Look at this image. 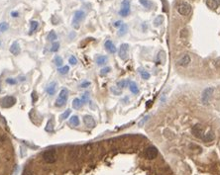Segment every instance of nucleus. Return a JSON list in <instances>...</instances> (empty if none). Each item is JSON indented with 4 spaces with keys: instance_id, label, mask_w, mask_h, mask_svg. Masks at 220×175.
I'll return each instance as SVG.
<instances>
[{
    "instance_id": "obj_5",
    "label": "nucleus",
    "mask_w": 220,
    "mask_h": 175,
    "mask_svg": "<svg viewBox=\"0 0 220 175\" xmlns=\"http://www.w3.org/2000/svg\"><path fill=\"white\" fill-rule=\"evenodd\" d=\"M0 102H1V106L3 108H10L13 105H15L16 98L13 96H6L2 98V99L0 100Z\"/></svg>"
},
{
    "instance_id": "obj_9",
    "label": "nucleus",
    "mask_w": 220,
    "mask_h": 175,
    "mask_svg": "<svg viewBox=\"0 0 220 175\" xmlns=\"http://www.w3.org/2000/svg\"><path fill=\"white\" fill-rule=\"evenodd\" d=\"M128 52H129V45L128 44H122L119 49V57L121 59H126L128 57Z\"/></svg>"
},
{
    "instance_id": "obj_40",
    "label": "nucleus",
    "mask_w": 220,
    "mask_h": 175,
    "mask_svg": "<svg viewBox=\"0 0 220 175\" xmlns=\"http://www.w3.org/2000/svg\"><path fill=\"white\" fill-rule=\"evenodd\" d=\"M148 118H149V117H148V116H147V117H145V118H144V119H143V120H142V121H141V122H140V123H139V126H140V127H142V126H143V125H144V124H145V122H146V121H147V120H148Z\"/></svg>"
},
{
    "instance_id": "obj_6",
    "label": "nucleus",
    "mask_w": 220,
    "mask_h": 175,
    "mask_svg": "<svg viewBox=\"0 0 220 175\" xmlns=\"http://www.w3.org/2000/svg\"><path fill=\"white\" fill-rule=\"evenodd\" d=\"M192 133L194 137H198V139H202L203 135H204V129H203L202 125L200 124H196L195 126L192 128Z\"/></svg>"
},
{
    "instance_id": "obj_38",
    "label": "nucleus",
    "mask_w": 220,
    "mask_h": 175,
    "mask_svg": "<svg viewBox=\"0 0 220 175\" xmlns=\"http://www.w3.org/2000/svg\"><path fill=\"white\" fill-rule=\"evenodd\" d=\"M32 100H33V102H36L37 100H38V95H37L36 91H33V93H32Z\"/></svg>"
},
{
    "instance_id": "obj_15",
    "label": "nucleus",
    "mask_w": 220,
    "mask_h": 175,
    "mask_svg": "<svg viewBox=\"0 0 220 175\" xmlns=\"http://www.w3.org/2000/svg\"><path fill=\"white\" fill-rule=\"evenodd\" d=\"M213 139H214V134H213V132L207 133L206 135H204V136L202 137V141H204V143H209V141H212Z\"/></svg>"
},
{
    "instance_id": "obj_7",
    "label": "nucleus",
    "mask_w": 220,
    "mask_h": 175,
    "mask_svg": "<svg viewBox=\"0 0 220 175\" xmlns=\"http://www.w3.org/2000/svg\"><path fill=\"white\" fill-rule=\"evenodd\" d=\"M130 13V0H123L122 8L119 11V14L123 17H126Z\"/></svg>"
},
{
    "instance_id": "obj_21",
    "label": "nucleus",
    "mask_w": 220,
    "mask_h": 175,
    "mask_svg": "<svg viewBox=\"0 0 220 175\" xmlns=\"http://www.w3.org/2000/svg\"><path fill=\"white\" fill-rule=\"evenodd\" d=\"M54 63H55L58 67H60V66H62L63 65V63H64L63 58L60 57V55H56L55 58H54Z\"/></svg>"
},
{
    "instance_id": "obj_16",
    "label": "nucleus",
    "mask_w": 220,
    "mask_h": 175,
    "mask_svg": "<svg viewBox=\"0 0 220 175\" xmlns=\"http://www.w3.org/2000/svg\"><path fill=\"white\" fill-rule=\"evenodd\" d=\"M83 105V103H82V99H80V98H76V99H74V101H72V107H74V109H80L82 108V106Z\"/></svg>"
},
{
    "instance_id": "obj_42",
    "label": "nucleus",
    "mask_w": 220,
    "mask_h": 175,
    "mask_svg": "<svg viewBox=\"0 0 220 175\" xmlns=\"http://www.w3.org/2000/svg\"><path fill=\"white\" fill-rule=\"evenodd\" d=\"M11 16H12V17H14V18H16V17H18V16H19V13H18V12H16V11H13L11 13Z\"/></svg>"
},
{
    "instance_id": "obj_43",
    "label": "nucleus",
    "mask_w": 220,
    "mask_h": 175,
    "mask_svg": "<svg viewBox=\"0 0 220 175\" xmlns=\"http://www.w3.org/2000/svg\"><path fill=\"white\" fill-rule=\"evenodd\" d=\"M122 24H123V23H122L121 21H117V22H115V24H114V26H115V27H121V26H122Z\"/></svg>"
},
{
    "instance_id": "obj_28",
    "label": "nucleus",
    "mask_w": 220,
    "mask_h": 175,
    "mask_svg": "<svg viewBox=\"0 0 220 175\" xmlns=\"http://www.w3.org/2000/svg\"><path fill=\"white\" fill-rule=\"evenodd\" d=\"M127 84H129V81L127 80H121V81H118L117 82V87L120 89L124 88V87L127 86Z\"/></svg>"
},
{
    "instance_id": "obj_1",
    "label": "nucleus",
    "mask_w": 220,
    "mask_h": 175,
    "mask_svg": "<svg viewBox=\"0 0 220 175\" xmlns=\"http://www.w3.org/2000/svg\"><path fill=\"white\" fill-rule=\"evenodd\" d=\"M175 10L178 38L188 55L196 50L203 71H220V0H176Z\"/></svg>"
},
{
    "instance_id": "obj_20",
    "label": "nucleus",
    "mask_w": 220,
    "mask_h": 175,
    "mask_svg": "<svg viewBox=\"0 0 220 175\" xmlns=\"http://www.w3.org/2000/svg\"><path fill=\"white\" fill-rule=\"evenodd\" d=\"M70 124L74 127H78L80 125V119H78V116H72L70 119Z\"/></svg>"
},
{
    "instance_id": "obj_34",
    "label": "nucleus",
    "mask_w": 220,
    "mask_h": 175,
    "mask_svg": "<svg viewBox=\"0 0 220 175\" xmlns=\"http://www.w3.org/2000/svg\"><path fill=\"white\" fill-rule=\"evenodd\" d=\"M110 70H111V68L108 67V66H107V67H104V68H102V69H101L100 74H101L102 76H104V75H106L107 73H109Z\"/></svg>"
},
{
    "instance_id": "obj_31",
    "label": "nucleus",
    "mask_w": 220,
    "mask_h": 175,
    "mask_svg": "<svg viewBox=\"0 0 220 175\" xmlns=\"http://www.w3.org/2000/svg\"><path fill=\"white\" fill-rule=\"evenodd\" d=\"M140 3L146 8H150L151 6H152V3H151L149 0H140Z\"/></svg>"
},
{
    "instance_id": "obj_27",
    "label": "nucleus",
    "mask_w": 220,
    "mask_h": 175,
    "mask_svg": "<svg viewBox=\"0 0 220 175\" xmlns=\"http://www.w3.org/2000/svg\"><path fill=\"white\" fill-rule=\"evenodd\" d=\"M9 29V25L7 22H2L0 23V32H5Z\"/></svg>"
},
{
    "instance_id": "obj_2",
    "label": "nucleus",
    "mask_w": 220,
    "mask_h": 175,
    "mask_svg": "<svg viewBox=\"0 0 220 175\" xmlns=\"http://www.w3.org/2000/svg\"><path fill=\"white\" fill-rule=\"evenodd\" d=\"M84 18H85V13L83 11H82V10L76 11L74 15V19H72V27L74 29H80V23L84 20Z\"/></svg>"
},
{
    "instance_id": "obj_12",
    "label": "nucleus",
    "mask_w": 220,
    "mask_h": 175,
    "mask_svg": "<svg viewBox=\"0 0 220 175\" xmlns=\"http://www.w3.org/2000/svg\"><path fill=\"white\" fill-rule=\"evenodd\" d=\"M83 123L87 128H94L95 127V121L93 119V117L86 115L83 117Z\"/></svg>"
},
{
    "instance_id": "obj_22",
    "label": "nucleus",
    "mask_w": 220,
    "mask_h": 175,
    "mask_svg": "<svg viewBox=\"0 0 220 175\" xmlns=\"http://www.w3.org/2000/svg\"><path fill=\"white\" fill-rule=\"evenodd\" d=\"M46 131L48 133H53L54 132V122L53 120H50L47 124V127H46Z\"/></svg>"
},
{
    "instance_id": "obj_30",
    "label": "nucleus",
    "mask_w": 220,
    "mask_h": 175,
    "mask_svg": "<svg viewBox=\"0 0 220 175\" xmlns=\"http://www.w3.org/2000/svg\"><path fill=\"white\" fill-rule=\"evenodd\" d=\"M82 103H83V104L87 103V102L89 101V93L85 92L84 94H82Z\"/></svg>"
},
{
    "instance_id": "obj_10",
    "label": "nucleus",
    "mask_w": 220,
    "mask_h": 175,
    "mask_svg": "<svg viewBox=\"0 0 220 175\" xmlns=\"http://www.w3.org/2000/svg\"><path fill=\"white\" fill-rule=\"evenodd\" d=\"M213 93V88L212 87H209V88H206L202 93V103L204 104H208V100L209 98L211 97Z\"/></svg>"
},
{
    "instance_id": "obj_32",
    "label": "nucleus",
    "mask_w": 220,
    "mask_h": 175,
    "mask_svg": "<svg viewBox=\"0 0 220 175\" xmlns=\"http://www.w3.org/2000/svg\"><path fill=\"white\" fill-rule=\"evenodd\" d=\"M140 74H141V76H142L143 79H149L150 78V73H149L148 71H146V70H141Z\"/></svg>"
},
{
    "instance_id": "obj_36",
    "label": "nucleus",
    "mask_w": 220,
    "mask_h": 175,
    "mask_svg": "<svg viewBox=\"0 0 220 175\" xmlns=\"http://www.w3.org/2000/svg\"><path fill=\"white\" fill-rule=\"evenodd\" d=\"M6 82H7L8 84H11V85L16 84V80L14 78H7L6 79Z\"/></svg>"
},
{
    "instance_id": "obj_37",
    "label": "nucleus",
    "mask_w": 220,
    "mask_h": 175,
    "mask_svg": "<svg viewBox=\"0 0 220 175\" xmlns=\"http://www.w3.org/2000/svg\"><path fill=\"white\" fill-rule=\"evenodd\" d=\"M89 85H90V82H89V81H84V82H82V84H80V87H82V88H86V87H88Z\"/></svg>"
},
{
    "instance_id": "obj_17",
    "label": "nucleus",
    "mask_w": 220,
    "mask_h": 175,
    "mask_svg": "<svg viewBox=\"0 0 220 175\" xmlns=\"http://www.w3.org/2000/svg\"><path fill=\"white\" fill-rule=\"evenodd\" d=\"M39 27V23L37 22V21H31L30 23V31H29V34L32 35L33 33L35 32V31L38 29Z\"/></svg>"
},
{
    "instance_id": "obj_18",
    "label": "nucleus",
    "mask_w": 220,
    "mask_h": 175,
    "mask_svg": "<svg viewBox=\"0 0 220 175\" xmlns=\"http://www.w3.org/2000/svg\"><path fill=\"white\" fill-rule=\"evenodd\" d=\"M129 89L131 90V92L133 94H138L139 93V88L137 86V84L133 81H130L129 82Z\"/></svg>"
},
{
    "instance_id": "obj_23",
    "label": "nucleus",
    "mask_w": 220,
    "mask_h": 175,
    "mask_svg": "<svg viewBox=\"0 0 220 175\" xmlns=\"http://www.w3.org/2000/svg\"><path fill=\"white\" fill-rule=\"evenodd\" d=\"M58 71H59L60 74H66L68 71H70V66L68 65H66V66H63V67H59L58 68Z\"/></svg>"
},
{
    "instance_id": "obj_24",
    "label": "nucleus",
    "mask_w": 220,
    "mask_h": 175,
    "mask_svg": "<svg viewBox=\"0 0 220 175\" xmlns=\"http://www.w3.org/2000/svg\"><path fill=\"white\" fill-rule=\"evenodd\" d=\"M57 38H58V36H57V34H56L55 31H51V32L49 33V35H48V40L51 42H55L56 40H57Z\"/></svg>"
},
{
    "instance_id": "obj_19",
    "label": "nucleus",
    "mask_w": 220,
    "mask_h": 175,
    "mask_svg": "<svg viewBox=\"0 0 220 175\" xmlns=\"http://www.w3.org/2000/svg\"><path fill=\"white\" fill-rule=\"evenodd\" d=\"M107 60H108L107 57H105V55H99V57H97L96 58V63L98 64V65H103V64L106 63Z\"/></svg>"
},
{
    "instance_id": "obj_46",
    "label": "nucleus",
    "mask_w": 220,
    "mask_h": 175,
    "mask_svg": "<svg viewBox=\"0 0 220 175\" xmlns=\"http://www.w3.org/2000/svg\"><path fill=\"white\" fill-rule=\"evenodd\" d=\"M0 47H1V41H0Z\"/></svg>"
},
{
    "instance_id": "obj_41",
    "label": "nucleus",
    "mask_w": 220,
    "mask_h": 175,
    "mask_svg": "<svg viewBox=\"0 0 220 175\" xmlns=\"http://www.w3.org/2000/svg\"><path fill=\"white\" fill-rule=\"evenodd\" d=\"M20 149H21V156L23 157V156L26 155V149H25L24 147H20Z\"/></svg>"
},
{
    "instance_id": "obj_13",
    "label": "nucleus",
    "mask_w": 220,
    "mask_h": 175,
    "mask_svg": "<svg viewBox=\"0 0 220 175\" xmlns=\"http://www.w3.org/2000/svg\"><path fill=\"white\" fill-rule=\"evenodd\" d=\"M20 52H21V49H20L19 44L17 42H14L11 45V47H10V53L14 55H17L18 53H20Z\"/></svg>"
},
{
    "instance_id": "obj_11",
    "label": "nucleus",
    "mask_w": 220,
    "mask_h": 175,
    "mask_svg": "<svg viewBox=\"0 0 220 175\" xmlns=\"http://www.w3.org/2000/svg\"><path fill=\"white\" fill-rule=\"evenodd\" d=\"M57 87H58V84H57L56 81H52V82H50L49 84L47 85V88H46L47 93L49 95H51V96L55 95L56 91H57Z\"/></svg>"
},
{
    "instance_id": "obj_14",
    "label": "nucleus",
    "mask_w": 220,
    "mask_h": 175,
    "mask_svg": "<svg viewBox=\"0 0 220 175\" xmlns=\"http://www.w3.org/2000/svg\"><path fill=\"white\" fill-rule=\"evenodd\" d=\"M105 49H106L110 53H115L116 51H117L115 45H114V44L112 43L110 40H108V41L105 42Z\"/></svg>"
},
{
    "instance_id": "obj_25",
    "label": "nucleus",
    "mask_w": 220,
    "mask_h": 175,
    "mask_svg": "<svg viewBox=\"0 0 220 175\" xmlns=\"http://www.w3.org/2000/svg\"><path fill=\"white\" fill-rule=\"evenodd\" d=\"M126 32H127V26L125 24H122L120 30L118 31V36H123V35L126 34Z\"/></svg>"
},
{
    "instance_id": "obj_4",
    "label": "nucleus",
    "mask_w": 220,
    "mask_h": 175,
    "mask_svg": "<svg viewBox=\"0 0 220 175\" xmlns=\"http://www.w3.org/2000/svg\"><path fill=\"white\" fill-rule=\"evenodd\" d=\"M43 158L47 163H54L57 160V155H56L55 151L53 149H49V151H46L43 153Z\"/></svg>"
},
{
    "instance_id": "obj_45",
    "label": "nucleus",
    "mask_w": 220,
    "mask_h": 175,
    "mask_svg": "<svg viewBox=\"0 0 220 175\" xmlns=\"http://www.w3.org/2000/svg\"><path fill=\"white\" fill-rule=\"evenodd\" d=\"M0 92H1V82H0Z\"/></svg>"
},
{
    "instance_id": "obj_39",
    "label": "nucleus",
    "mask_w": 220,
    "mask_h": 175,
    "mask_svg": "<svg viewBox=\"0 0 220 175\" xmlns=\"http://www.w3.org/2000/svg\"><path fill=\"white\" fill-rule=\"evenodd\" d=\"M111 91H112V92L114 93V94H116V95H119V94H121V90H116V89H115V87H112V88H111Z\"/></svg>"
},
{
    "instance_id": "obj_3",
    "label": "nucleus",
    "mask_w": 220,
    "mask_h": 175,
    "mask_svg": "<svg viewBox=\"0 0 220 175\" xmlns=\"http://www.w3.org/2000/svg\"><path fill=\"white\" fill-rule=\"evenodd\" d=\"M68 90L66 88H63L61 90V92H60L58 99L56 100V106L59 108L65 106L66 101H68Z\"/></svg>"
},
{
    "instance_id": "obj_26",
    "label": "nucleus",
    "mask_w": 220,
    "mask_h": 175,
    "mask_svg": "<svg viewBox=\"0 0 220 175\" xmlns=\"http://www.w3.org/2000/svg\"><path fill=\"white\" fill-rule=\"evenodd\" d=\"M59 49H60V44L58 43V42H54L51 49H50V51L53 52V53H56V52L59 51Z\"/></svg>"
},
{
    "instance_id": "obj_35",
    "label": "nucleus",
    "mask_w": 220,
    "mask_h": 175,
    "mask_svg": "<svg viewBox=\"0 0 220 175\" xmlns=\"http://www.w3.org/2000/svg\"><path fill=\"white\" fill-rule=\"evenodd\" d=\"M70 110L68 109L66 112H64V113L61 115V119H62V120H65V119H66L68 116H70Z\"/></svg>"
},
{
    "instance_id": "obj_29",
    "label": "nucleus",
    "mask_w": 220,
    "mask_h": 175,
    "mask_svg": "<svg viewBox=\"0 0 220 175\" xmlns=\"http://www.w3.org/2000/svg\"><path fill=\"white\" fill-rule=\"evenodd\" d=\"M163 21H164V18H163V16H158L157 17V19L155 20V22H154V24H155V26L156 27H158V26H160V25L163 23Z\"/></svg>"
},
{
    "instance_id": "obj_44",
    "label": "nucleus",
    "mask_w": 220,
    "mask_h": 175,
    "mask_svg": "<svg viewBox=\"0 0 220 175\" xmlns=\"http://www.w3.org/2000/svg\"><path fill=\"white\" fill-rule=\"evenodd\" d=\"M17 171H19V167H18V166H16V169H15V174L17 173Z\"/></svg>"
},
{
    "instance_id": "obj_8",
    "label": "nucleus",
    "mask_w": 220,
    "mask_h": 175,
    "mask_svg": "<svg viewBox=\"0 0 220 175\" xmlns=\"http://www.w3.org/2000/svg\"><path fill=\"white\" fill-rule=\"evenodd\" d=\"M158 155V149L155 147H149L145 151V156L148 159H154Z\"/></svg>"
},
{
    "instance_id": "obj_33",
    "label": "nucleus",
    "mask_w": 220,
    "mask_h": 175,
    "mask_svg": "<svg viewBox=\"0 0 220 175\" xmlns=\"http://www.w3.org/2000/svg\"><path fill=\"white\" fill-rule=\"evenodd\" d=\"M68 62H70L72 65H76V64L78 63V58L74 57V55H72V57H70V59H68Z\"/></svg>"
}]
</instances>
